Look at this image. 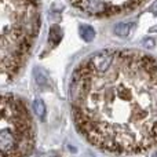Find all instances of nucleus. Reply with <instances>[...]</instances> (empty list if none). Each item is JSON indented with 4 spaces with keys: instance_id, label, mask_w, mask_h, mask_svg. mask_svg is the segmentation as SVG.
Listing matches in <instances>:
<instances>
[{
    "instance_id": "obj_3",
    "label": "nucleus",
    "mask_w": 157,
    "mask_h": 157,
    "mask_svg": "<svg viewBox=\"0 0 157 157\" xmlns=\"http://www.w3.org/2000/svg\"><path fill=\"white\" fill-rule=\"evenodd\" d=\"M35 149V124L26 103L14 94L2 97V157H29Z\"/></svg>"
},
{
    "instance_id": "obj_1",
    "label": "nucleus",
    "mask_w": 157,
    "mask_h": 157,
    "mask_svg": "<svg viewBox=\"0 0 157 157\" xmlns=\"http://www.w3.org/2000/svg\"><path fill=\"white\" fill-rule=\"evenodd\" d=\"M72 116L88 144L109 155L157 147V59L131 50H103L75 69Z\"/></svg>"
},
{
    "instance_id": "obj_2",
    "label": "nucleus",
    "mask_w": 157,
    "mask_h": 157,
    "mask_svg": "<svg viewBox=\"0 0 157 157\" xmlns=\"http://www.w3.org/2000/svg\"><path fill=\"white\" fill-rule=\"evenodd\" d=\"M40 30L39 0H0V66L3 83L25 65Z\"/></svg>"
},
{
    "instance_id": "obj_8",
    "label": "nucleus",
    "mask_w": 157,
    "mask_h": 157,
    "mask_svg": "<svg viewBox=\"0 0 157 157\" xmlns=\"http://www.w3.org/2000/svg\"><path fill=\"white\" fill-rule=\"evenodd\" d=\"M144 44L147 47V48H152V47H155V40H145Z\"/></svg>"
},
{
    "instance_id": "obj_5",
    "label": "nucleus",
    "mask_w": 157,
    "mask_h": 157,
    "mask_svg": "<svg viewBox=\"0 0 157 157\" xmlns=\"http://www.w3.org/2000/svg\"><path fill=\"white\" fill-rule=\"evenodd\" d=\"M80 36L83 37V40L86 41H92L95 37V32L94 29H92L91 26H88V25H81L80 26Z\"/></svg>"
},
{
    "instance_id": "obj_4",
    "label": "nucleus",
    "mask_w": 157,
    "mask_h": 157,
    "mask_svg": "<svg viewBox=\"0 0 157 157\" xmlns=\"http://www.w3.org/2000/svg\"><path fill=\"white\" fill-rule=\"evenodd\" d=\"M73 7L91 17L109 18L142 7L149 0H71Z\"/></svg>"
},
{
    "instance_id": "obj_6",
    "label": "nucleus",
    "mask_w": 157,
    "mask_h": 157,
    "mask_svg": "<svg viewBox=\"0 0 157 157\" xmlns=\"http://www.w3.org/2000/svg\"><path fill=\"white\" fill-rule=\"evenodd\" d=\"M33 112L36 113V116L39 119H44L46 117V105L41 99H36L33 102Z\"/></svg>"
},
{
    "instance_id": "obj_7",
    "label": "nucleus",
    "mask_w": 157,
    "mask_h": 157,
    "mask_svg": "<svg viewBox=\"0 0 157 157\" xmlns=\"http://www.w3.org/2000/svg\"><path fill=\"white\" fill-rule=\"evenodd\" d=\"M128 32H130V26H128L127 24H117L116 26H114V33H116L117 36L125 37V36L128 35Z\"/></svg>"
}]
</instances>
